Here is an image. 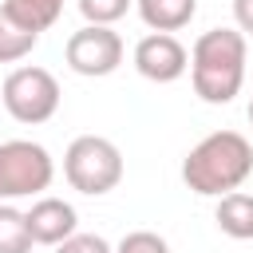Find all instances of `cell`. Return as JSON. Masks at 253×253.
<instances>
[{"label":"cell","mask_w":253,"mask_h":253,"mask_svg":"<svg viewBox=\"0 0 253 253\" xmlns=\"http://www.w3.org/2000/svg\"><path fill=\"white\" fill-rule=\"evenodd\" d=\"M36 237L28 225V213L12 202H0V253H32Z\"/></svg>","instance_id":"cell-12"},{"label":"cell","mask_w":253,"mask_h":253,"mask_svg":"<svg viewBox=\"0 0 253 253\" xmlns=\"http://www.w3.org/2000/svg\"><path fill=\"white\" fill-rule=\"evenodd\" d=\"M123 63V36L111 24H83L67 40V67L87 79H103Z\"/></svg>","instance_id":"cell-6"},{"label":"cell","mask_w":253,"mask_h":253,"mask_svg":"<svg viewBox=\"0 0 253 253\" xmlns=\"http://www.w3.org/2000/svg\"><path fill=\"white\" fill-rule=\"evenodd\" d=\"M55 253H115V249H111L107 237H99V233H79V229H75L67 241L55 245Z\"/></svg>","instance_id":"cell-16"},{"label":"cell","mask_w":253,"mask_h":253,"mask_svg":"<svg viewBox=\"0 0 253 253\" xmlns=\"http://www.w3.org/2000/svg\"><path fill=\"white\" fill-rule=\"evenodd\" d=\"M4 8H8L24 28H32V32H47V28L59 20L63 0H4Z\"/></svg>","instance_id":"cell-13"},{"label":"cell","mask_w":253,"mask_h":253,"mask_svg":"<svg viewBox=\"0 0 253 253\" xmlns=\"http://www.w3.org/2000/svg\"><path fill=\"white\" fill-rule=\"evenodd\" d=\"M36 43H40V32L24 28V24L0 4V63H16V59L32 55Z\"/></svg>","instance_id":"cell-11"},{"label":"cell","mask_w":253,"mask_h":253,"mask_svg":"<svg viewBox=\"0 0 253 253\" xmlns=\"http://www.w3.org/2000/svg\"><path fill=\"white\" fill-rule=\"evenodd\" d=\"M249 123H253V99H249Z\"/></svg>","instance_id":"cell-18"},{"label":"cell","mask_w":253,"mask_h":253,"mask_svg":"<svg viewBox=\"0 0 253 253\" xmlns=\"http://www.w3.org/2000/svg\"><path fill=\"white\" fill-rule=\"evenodd\" d=\"M190 67V51L174 32H150L134 43V71L150 83H174Z\"/></svg>","instance_id":"cell-7"},{"label":"cell","mask_w":253,"mask_h":253,"mask_svg":"<svg viewBox=\"0 0 253 253\" xmlns=\"http://www.w3.org/2000/svg\"><path fill=\"white\" fill-rule=\"evenodd\" d=\"M0 99H4V107H8V115L16 119V123H24V126H40V123H47L55 111H59V79L47 71V67H16V71H8V79H4V91H0Z\"/></svg>","instance_id":"cell-5"},{"label":"cell","mask_w":253,"mask_h":253,"mask_svg":"<svg viewBox=\"0 0 253 253\" xmlns=\"http://www.w3.org/2000/svg\"><path fill=\"white\" fill-rule=\"evenodd\" d=\"M115 253H170V245H166V237H158L154 229H130V233L115 245Z\"/></svg>","instance_id":"cell-15"},{"label":"cell","mask_w":253,"mask_h":253,"mask_svg":"<svg viewBox=\"0 0 253 253\" xmlns=\"http://www.w3.org/2000/svg\"><path fill=\"white\" fill-rule=\"evenodd\" d=\"M75 4H79L87 24H115V20H123L130 12L134 0H75Z\"/></svg>","instance_id":"cell-14"},{"label":"cell","mask_w":253,"mask_h":253,"mask_svg":"<svg viewBox=\"0 0 253 253\" xmlns=\"http://www.w3.org/2000/svg\"><path fill=\"white\" fill-rule=\"evenodd\" d=\"M190 79L202 103H233L245 83V32L237 28H210L190 47Z\"/></svg>","instance_id":"cell-2"},{"label":"cell","mask_w":253,"mask_h":253,"mask_svg":"<svg viewBox=\"0 0 253 253\" xmlns=\"http://www.w3.org/2000/svg\"><path fill=\"white\" fill-rule=\"evenodd\" d=\"M253 174V146L241 130H213L182 158V182L202 198H221Z\"/></svg>","instance_id":"cell-1"},{"label":"cell","mask_w":253,"mask_h":253,"mask_svg":"<svg viewBox=\"0 0 253 253\" xmlns=\"http://www.w3.org/2000/svg\"><path fill=\"white\" fill-rule=\"evenodd\" d=\"M213 221H217V229H221L225 237L249 241V237H253V194H241V190L221 194V202H217V210H213Z\"/></svg>","instance_id":"cell-9"},{"label":"cell","mask_w":253,"mask_h":253,"mask_svg":"<svg viewBox=\"0 0 253 253\" xmlns=\"http://www.w3.org/2000/svg\"><path fill=\"white\" fill-rule=\"evenodd\" d=\"M28 225H32V237H36V245H59V241H67L75 229H79V213H75V206L71 202H63V198H40V202H32V210H28Z\"/></svg>","instance_id":"cell-8"},{"label":"cell","mask_w":253,"mask_h":253,"mask_svg":"<svg viewBox=\"0 0 253 253\" xmlns=\"http://www.w3.org/2000/svg\"><path fill=\"white\" fill-rule=\"evenodd\" d=\"M63 178L71 182V190L103 198L123 182V150L103 134H79L63 154Z\"/></svg>","instance_id":"cell-3"},{"label":"cell","mask_w":253,"mask_h":253,"mask_svg":"<svg viewBox=\"0 0 253 253\" xmlns=\"http://www.w3.org/2000/svg\"><path fill=\"white\" fill-rule=\"evenodd\" d=\"M134 8L150 32H178L194 20L198 0H134Z\"/></svg>","instance_id":"cell-10"},{"label":"cell","mask_w":253,"mask_h":253,"mask_svg":"<svg viewBox=\"0 0 253 253\" xmlns=\"http://www.w3.org/2000/svg\"><path fill=\"white\" fill-rule=\"evenodd\" d=\"M233 20H237V32L253 36V0H233Z\"/></svg>","instance_id":"cell-17"},{"label":"cell","mask_w":253,"mask_h":253,"mask_svg":"<svg viewBox=\"0 0 253 253\" xmlns=\"http://www.w3.org/2000/svg\"><path fill=\"white\" fill-rule=\"evenodd\" d=\"M55 178V162L47 146L32 138H8L0 142V202L43 194Z\"/></svg>","instance_id":"cell-4"}]
</instances>
